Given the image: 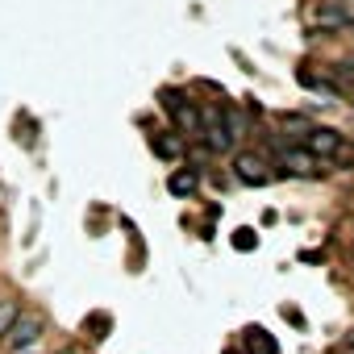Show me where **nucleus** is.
I'll return each mask as SVG.
<instances>
[{"label": "nucleus", "mask_w": 354, "mask_h": 354, "mask_svg": "<svg viewBox=\"0 0 354 354\" xmlns=\"http://www.w3.org/2000/svg\"><path fill=\"white\" fill-rule=\"evenodd\" d=\"M342 342H346V346H354V325L346 329V337H342Z\"/></svg>", "instance_id": "obj_17"}, {"label": "nucleus", "mask_w": 354, "mask_h": 354, "mask_svg": "<svg viewBox=\"0 0 354 354\" xmlns=\"http://www.w3.org/2000/svg\"><path fill=\"white\" fill-rule=\"evenodd\" d=\"M158 104L184 142H205V104H196L188 88H158Z\"/></svg>", "instance_id": "obj_1"}, {"label": "nucleus", "mask_w": 354, "mask_h": 354, "mask_svg": "<svg viewBox=\"0 0 354 354\" xmlns=\"http://www.w3.org/2000/svg\"><path fill=\"white\" fill-rule=\"evenodd\" d=\"M279 171H275V180H321V175L329 171V162H321L313 150L304 146H283L275 158H271Z\"/></svg>", "instance_id": "obj_3"}, {"label": "nucleus", "mask_w": 354, "mask_h": 354, "mask_svg": "<svg viewBox=\"0 0 354 354\" xmlns=\"http://www.w3.org/2000/svg\"><path fill=\"white\" fill-rule=\"evenodd\" d=\"M329 167H337V171H354V146H350V138H346V146L337 150V158H333Z\"/></svg>", "instance_id": "obj_15"}, {"label": "nucleus", "mask_w": 354, "mask_h": 354, "mask_svg": "<svg viewBox=\"0 0 354 354\" xmlns=\"http://www.w3.org/2000/svg\"><path fill=\"white\" fill-rule=\"evenodd\" d=\"M329 354H354V346H346V342H342V346H333Z\"/></svg>", "instance_id": "obj_16"}, {"label": "nucleus", "mask_w": 354, "mask_h": 354, "mask_svg": "<svg viewBox=\"0 0 354 354\" xmlns=\"http://www.w3.org/2000/svg\"><path fill=\"white\" fill-rule=\"evenodd\" d=\"M46 337V313L38 308H26L13 325V333L5 337V350L9 354H26V350H38V342Z\"/></svg>", "instance_id": "obj_5"}, {"label": "nucleus", "mask_w": 354, "mask_h": 354, "mask_svg": "<svg viewBox=\"0 0 354 354\" xmlns=\"http://www.w3.org/2000/svg\"><path fill=\"white\" fill-rule=\"evenodd\" d=\"M26 354H42V350H26Z\"/></svg>", "instance_id": "obj_19"}, {"label": "nucleus", "mask_w": 354, "mask_h": 354, "mask_svg": "<svg viewBox=\"0 0 354 354\" xmlns=\"http://www.w3.org/2000/svg\"><path fill=\"white\" fill-rule=\"evenodd\" d=\"M225 121H230V129H234V138H238V142H242V138H250V125H254V121H250L242 109L225 104Z\"/></svg>", "instance_id": "obj_13"}, {"label": "nucleus", "mask_w": 354, "mask_h": 354, "mask_svg": "<svg viewBox=\"0 0 354 354\" xmlns=\"http://www.w3.org/2000/svg\"><path fill=\"white\" fill-rule=\"evenodd\" d=\"M254 246H259V234H254L250 225L234 230V250H242V254H246V250H254Z\"/></svg>", "instance_id": "obj_14"}, {"label": "nucleus", "mask_w": 354, "mask_h": 354, "mask_svg": "<svg viewBox=\"0 0 354 354\" xmlns=\"http://www.w3.org/2000/svg\"><path fill=\"white\" fill-rule=\"evenodd\" d=\"M167 192H171L175 201H196V196H201V171L175 167V171L167 175Z\"/></svg>", "instance_id": "obj_9"}, {"label": "nucleus", "mask_w": 354, "mask_h": 354, "mask_svg": "<svg viewBox=\"0 0 354 354\" xmlns=\"http://www.w3.org/2000/svg\"><path fill=\"white\" fill-rule=\"evenodd\" d=\"M271 167H275V162H271L263 150H234V154H230V171H234V180H238L242 188H267V184L275 180Z\"/></svg>", "instance_id": "obj_4"}, {"label": "nucleus", "mask_w": 354, "mask_h": 354, "mask_svg": "<svg viewBox=\"0 0 354 354\" xmlns=\"http://www.w3.org/2000/svg\"><path fill=\"white\" fill-rule=\"evenodd\" d=\"M150 150H154L162 162H180L184 150H188V142L175 133V129H154V133H150Z\"/></svg>", "instance_id": "obj_10"}, {"label": "nucleus", "mask_w": 354, "mask_h": 354, "mask_svg": "<svg viewBox=\"0 0 354 354\" xmlns=\"http://www.w3.org/2000/svg\"><path fill=\"white\" fill-rule=\"evenodd\" d=\"M225 354H242V350H238V346H230V350H225Z\"/></svg>", "instance_id": "obj_18"}, {"label": "nucleus", "mask_w": 354, "mask_h": 354, "mask_svg": "<svg viewBox=\"0 0 354 354\" xmlns=\"http://www.w3.org/2000/svg\"><path fill=\"white\" fill-rule=\"evenodd\" d=\"M354 26V13L346 9V0H308L304 5V30L313 38H329Z\"/></svg>", "instance_id": "obj_2"}, {"label": "nucleus", "mask_w": 354, "mask_h": 354, "mask_svg": "<svg viewBox=\"0 0 354 354\" xmlns=\"http://www.w3.org/2000/svg\"><path fill=\"white\" fill-rule=\"evenodd\" d=\"M21 313H26L21 296H0V342L13 333V325H17V317H21Z\"/></svg>", "instance_id": "obj_12"}, {"label": "nucleus", "mask_w": 354, "mask_h": 354, "mask_svg": "<svg viewBox=\"0 0 354 354\" xmlns=\"http://www.w3.org/2000/svg\"><path fill=\"white\" fill-rule=\"evenodd\" d=\"M313 117L308 113H300V109H279L275 113V129H279V138L288 142V146H304L308 142V133H313Z\"/></svg>", "instance_id": "obj_7"}, {"label": "nucleus", "mask_w": 354, "mask_h": 354, "mask_svg": "<svg viewBox=\"0 0 354 354\" xmlns=\"http://www.w3.org/2000/svg\"><path fill=\"white\" fill-rule=\"evenodd\" d=\"M242 333H246V337H242V342H246V354H279L275 337H271L263 325H246Z\"/></svg>", "instance_id": "obj_11"}, {"label": "nucleus", "mask_w": 354, "mask_h": 354, "mask_svg": "<svg viewBox=\"0 0 354 354\" xmlns=\"http://www.w3.org/2000/svg\"><path fill=\"white\" fill-rule=\"evenodd\" d=\"M346 138H350V133H342L337 125H313V133H308L304 150H313L321 162H333V158H337V150L346 146Z\"/></svg>", "instance_id": "obj_8"}, {"label": "nucleus", "mask_w": 354, "mask_h": 354, "mask_svg": "<svg viewBox=\"0 0 354 354\" xmlns=\"http://www.w3.org/2000/svg\"><path fill=\"white\" fill-rule=\"evenodd\" d=\"M205 146L213 154H234L238 150V138L225 121V104H205Z\"/></svg>", "instance_id": "obj_6"}]
</instances>
